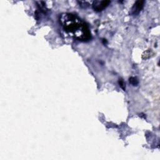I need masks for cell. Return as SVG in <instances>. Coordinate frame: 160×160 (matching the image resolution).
Returning a JSON list of instances; mask_svg holds the SVG:
<instances>
[{"instance_id": "cell-4", "label": "cell", "mask_w": 160, "mask_h": 160, "mask_svg": "<svg viewBox=\"0 0 160 160\" xmlns=\"http://www.w3.org/2000/svg\"><path fill=\"white\" fill-rule=\"evenodd\" d=\"M130 82L133 86H136L138 84V81L136 78H134V77H131V78H130Z\"/></svg>"}, {"instance_id": "cell-3", "label": "cell", "mask_w": 160, "mask_h": 160, "mask_svg": "<svg viewBox=\"0 0 160 160\" xmlns=\"http://www.w3.org/2000/svg\"><path fill=\"white\" fill-rule=\"evenodd\" d=\"M144 1H138L136 3L134 4V6L133 8V13L134 14H136L140 12L142 9L143 7Z\"/></svg>"}, {"instance_id": "cell-2", "label": "cell", "mask_w": 160, "mask_h": 160, "mask_svg": "<svg viewBox=\"0 0 160 160\" xmlns=\"http://www.w3.org/2000/svg\"><path fill=\"white\" fill-rule=\"evenodd\" d=\"M109 1H95L93 4V8L96 11H101L105 8L108 4H110Z\"/></svg>"}, {"instance_id": "cell-5", "label": "cell", "mask_w": 160, "mask_h": 160, "mask_svg": "<svg viewBox=\"0 0 160 160\" xmlns=\"http://www.w3.org/2000/svg\"><path fill=\"white\" fill-rule=\"evenodd\" d=\"M119 84H120V86L124 90H125V83H124L123 80H121V79L119 80Z\"/></svg>"}, {"instance_id": "cell-1", "label": "cell", "mask_w": 160, "mask_h": 160, "mask_svg": "<svg viewBox=\"0 0 160 160\" xmlns=\"http://www.w3.org/2000/svg\"><path fill=\"white\" fill-rule=\"evenodd\" d=\"M60 22L65 32L80 41L91 39V33L86 24L73 14H61Z\"/></svg>"}]
</instances>
